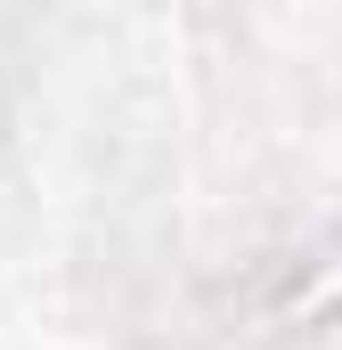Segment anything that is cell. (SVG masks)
I'll list each match as a JSON object with an SVG mask.
<instances>
[{
  "label": "cell",
  "mask_w": 342,
  "mask_h": 350,
  "mask_svg": "<svg viewBox=\"0 0 342 350\" xmlns=\"http://www.w3.org/2000/svg\"><path fill=\"white\" fill-rule=\"evenodd\" d=\"M237 350H326L342 342V237L293 253L237 301Z\"/></svg>",
  "instance_id": "cell-1"
}]
</instances>
